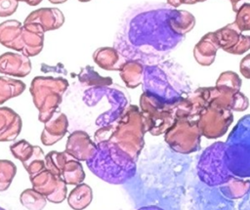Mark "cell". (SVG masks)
<instances>
[{"label": "cell", "instance_id": "74e56055", "mask_svg": "<svg viewBox=\"0 0 250 210\" xmlns=\"http://www.w3.org/2000/svg\"><path fill=\"white\" fill-rule=\"evenodd\" d=\"M239 71L243 77L250 79V54L246 55L239 63Z\"/></svg>", "mask_w": 250, "mask_h": 210}, {"label": "cell", "instance_id": "d6a6232c", "mask_svg": "<svg viewBox=\"0 0 250 210\" xmlns=\"http://www.w3.org/2000/svg\"><path fill=\"white\" fill-rule=\"evenodd\" d=\"M17 173V166L8 159H0V191L9 189Z\"/></svg>", "mask_w": 250, "mask_h": 210}, {"label": "cell", "instance_id": "277c9868", "mask_svg": "<svg viewBox=\"0 0 250 210\" xmlns=\"http://www.w3.org/2000/svg\"><path fill=\"white\" fill-rule=\"evenodd\" d=\"M86 164L94 175L111 185L124 184L137 172L136 160L110 142L97 143V151Z\"/></svg>", "mask_w": 250, "mask_h": 210}, {"label": "cell", "instance_id": "cb8c5ba5", "mask_svg": "<svg viewBox=\"0 0 250 210\" xmlns=\"http://www.w3.org/2000/svg\"><path fill=\"white\" fill-rule=\"evenodd\" d=\"M145 66L137 61H127L120 70V77L127 88L134 89L143 83Z\"/></svg>", "mask_w": 250, "mask_h": 210}, {"label": "cell", "instance_id": "484cf974", "mask_svg": "<svg viewBox=\"0 0 250 210\" xmlns=\"http://www.w3.org/2000/svg\"><path fill=\"white\" fill-rule=\"evenodd\" d=\"M195 22L194 16L186 10L175 9L170 18V26L172 30L176 34L184 37L194 27Z\"/></svg>", "mask_w": 250, "mask_h": 210}, {"label": "cell", "instance_id": "ffe728a7", "mask_svg": "<svg viewBox=\"0 0 250 210\" xmlns=\"http://www.w3.org/2000/svg\"><path fill=\"white\" fill-rule=\"evenodd\" d=\"M21 127V118L15 110L8 106H0V142L16 140Z\"/></svg>", "mask_w": 250, "mask_h": 210}, {"label": "cell", "instance_id": "d590c367", "mask_svg": "<svg viewBox=\"0 0 250 210\" xmlns=\"http://www.w3.org/2000/svg\"><path fill=\"white\" fill-rule=\"evenodd\" d=\"M18 0H0V18L12 16L18 9Z\"/></svg>", "mask_w": 250, "mask_h": 210}, {"label": "cell", "instance_id": "7402d4cb", "mask_svg": "<svg viewBox=\"0 0 250 210\" xmlns=\"http://www.w3.org/2000/svg\"><path fill=\"white\" fill-rule=\"evenodd\" d=\"M22 25L21 21L17 20H8L0 23V44L4 47L22 52L21 32Z\"/></svg>", "mask_w": 250, "mask_h": 210}, {"label": "cell", "instance_id": "ac0fdd59", "mask_svg": "<svg viewBox=\"0 0 250 210\" xmlns=\"http://www.w3.org/2000/svg\"><path fill=\"white\" fill-rule=\"evenodd\" d=\"M68 119L66 115L59 109L53 116L44 123V129L41 133V142L44 146H53L62 140L67 132Z\"/></svg>", "mask_w": 250, "mask_h": 210}, {"label": "cell", "instance_id": "bcb514c9", "mask_svg": "<svg viewBox=\"0 0 250 210\" xmlns=\"http://www.w3.org/2000/svg\"><path fill=\"white\" fill-rule=\"evenodd\" d=\"M48 1L52 4H62V3L66 2L67 0H48Z\"/></svg>", "mask_w": 250, "mask_h": 210}, {"label": "cell", "instance_id": "c3c4849f", "mask_svg": "<svg viewBox=\"0 0 250 210\" xmlns=\"http://www.w3.org/2000/svg\"><path fill=\"white\" fill-rule=\"evenodd\" d=\"M0 210H6V209H4L3 207H1V206H0Z\"/></svg>", "mask_w": 250, "mask_h": 210}, {"label": "cell", "instance_id": "3957f363", "mask_svg": "<svg viewBox=\"0 0 250 210\" xmlns=\"http://www.w3.org/2000/svg\"><path fill=\"white\" fill-rule=\"evenodd\" d=\"M146 132L141 109L135 105H129L114 122L100 127L94 134V140L96 144L113 143L137 161L145 145Z\"/></svg>", "mask_w": 250, "mask_h": 210}, {"label": "cell", "instance_id": "d6986e66", "mask_svg": "<svg viewBox=\"0 0 250 210\" xmlns=\"http://www.w3.org/2000/svg\"><path fill=\"white\" fill-rule=\"evenodd\" d=\"M35 22L42 26L43 30L50 31L60 28L64 22V16L58 8H40L32 11L24 20L23 23Z\"/></svg>", "mask_w": 250, "mask_h": 210}, {"label": "cell", "instance_id": "5bb4252c", "mask_svg": "<svg viewBox=\"0 0 250 210\" xmlns=\"http://www.w3.org/2000/svg\"><path fill=\"white\" fill-rule=\"evenodd\" d=\"M208 104H215L229 110H245L248 107V99L240 91L225 86L204 87Z\"/></svg>", "mask_w": 250, "mask_h": 210}, {"label": "cell", "instance_id": "e575fe53", "mask_svg": "<svg viewBox=\"0 0 250 210\" xmlns=\"http://www.w3.org/2000/svg\"><path fill=\"white\" fill-rule=\"evenodd\" d=\"M234 22L241 32L250 30V3L246 2L240 5L236 12Z\"/></svg>", "mask_w": 250, "mask_h": 210}, {"label": "cell", "instance_id": "1f68e13d", "mask_svg": "<svg viewBox=\"0 0 250 210\" xmlns=\"http://www.w3.org/2000/svg\"><path fill=\"white\" fill-rule=\"evenodd\" d=\"M20 201L28 210H42L46 206L47 198L34 189H27L21 193Z\"/></svg>", "mask_w": 250, "mask_h": 210}, {"label": "cell", "instance_id": "4dcf8cb0", "mask_svg": "<svg viewBox=\"0 0 250 210\" xmlns=\"http://www.w3.org/2000/svg\"><path fill=\"white\" fill-rule=\"evenodd\" d=\"M72 156L64 151H56L52 150L45 155V165L46 169L52 172L54 175L62 177V171L65 163Z\"/></svg>", "mask_w": 250, "mask_h": 210}, {"label": "cell", "instance_id": "9c48e42d", "mask_svg": "<svg viewBox=\"0 0 250 210\" xmlns=\"http://www.w3.org/2000/svg\"><path fill=\"white\" fill-rule=\"evenodd\" d=\"M200 134L197 122L181 118L165 132V141L176 152L189 153L199 147Z\"/></svg>", "mask_w": 250, "mask_h": 210}, {"label": "cell", "instance_id": "7dc6e473", "mask_svg": "<svg viewBox=\"0 0 250 210\" xmlns=\"http://www.w3.org/2000/svg\"><path fill=\"white\" fill-rule=\"evenodd\" d=\"M79 2H89V1H91V0H78Z\"/></svg>", "mask_w": 250, "mask_h": 210}, {"label": "cell", "instance_id": "7a4b0ae2", "mask_svg": "<svg viewBox=\"0 0 250 210\" xmlns=\"http://www.w3.org/2000/svg\"><path fill=\"white\" fill-rule=\"evenodd\" d=\"M142 86L144 93L165 104L179 103L193 91L191 80L186 70L171 60L146 65Z\"/></svg>", "mask_w": 250, "mask_h": 210}, {"label": "cell", "instance_id": "b9f144b4", "mask_svg": "<svg viewBox=\"0 0 250 210\" xmlns=\"http://www.w3.org/2000/svg\"><path fill=\"white\" fill-rule=\"evenodd\" d=\"M137 210H167L165 209L164 207L162 206H159V205H146V206H142L140 207L139 209Z\"/></svg>", "mask_w": 250, "mask_h": 210}, {"label": "cell", "instance_id": "9a60e30c", "mask_svg": "<svg viewBox=\"0 0 250 210\" xmlns=\"http://www.w3.org/2000/svg\"><path fill=\"white\" fill-rule=\"evenodd\" d=\"M65 151L78 161H88L97 151V144L82 130L72 132L66 141Z\"/></svg>", "mask_w": 250, "mask_h": 210}, {"label": "cell", "instance_id": "f546056e", "mask_svg": "<svg viewBox=\"0 0 250 210\" xmlns=\"http://www.w3.org/2000/svg\"><path fill=\"white\" fill-rule=\"evenodd\" d=\"M62 179L66 183V185H79L85 179V172L80 161L71 157L64 165L62 175Z\"/></svg>", "mask_w": 250, "mask_h": 210}, {"label": "cell", "instance_id": "7bdbcfd3", "mask_svg": "<svg viewBox=\"0 0 250 210\" xmlns=\"http://www.w3.org/2000/svg\"><path fill=\"white\" fill-rule=\"evenodd\" d=\"M230 1V4H231V7H232V11L233 12H237L238 8L240 7V3L241 2H245V1H249V0H229ZM246 3V2H245Z\"/></svg>", "mask_w": 250, "mask_h": 210}, {"label": "cell", "instance_id": "836d02e7", "mask_svg": "<svg viewBox=\"0 0 250 210\" xmlns=\"http://www.w3.org/2000/svg\"><path fill=\"white\" fill-rule=\"evenodd\" d=\"M241 84L242 80L239 75L231 70L222 72L216 81L217 86H225L236 91H240Z\"/></svg>", "mask_w": 250, "mask_h": 210}, {"label": "cell", "instance_id": "e0dca14e", "mask_svg": "<svg viewBox=\"0 0 250 210\" xmlns=\"http://www.w3.org/2000/svg\"><path fill=\"white\" fill-rule=\"evenodd\" d=\"M44 34L42 26L35 22H27L22 25L21 54L27 57H35L41 53L44 46Z\"/></svg>", "mask_w": 250, "mask_h": 210}, {"label": "cell", "instance_id": "8d00e7d4", "mask_svg": "<svg viewBox=\"0 0 250 210\" xmlns=\"http://www.w3.org/2000/svg\"><path fill=\"white\" fill-rule=\"evenodd\" d=\"M250 49V36L241 35L238 43L229 52L232 55H242Z\"/></svg>", "mask_w": 250, "mask_h": 210}, {"label": "cell", "instance_id": "f35d334b", "mask_svg": "<svg viewBox=\"0 0 250 210\" xmlns=\"http://www.w3.org/2000/svg\"><path fill=\"white\" fill-rule=\"evenodd\" d=\"M41 71H43V72H45V73L57 72L58 74H59V73H64V74H66V71H65V69H64V67H63V65H62V63H59V64H57V65H55V66H50V65H47V64H45V63H42V64H41Z\"/></svg>", "mask_w": 250, "mask_h": 210}, {"label": "cell", "instance_id": "ba28073f", "mask_svg": "<svg viewBox=\"0 0 250 210\" xmlns=\"http://www.w3.org/2000/svg\"><path fill=\"white\" fill-rule=\"evenodd\" d=\"M179 103L165 104L153 96L143 92L140 97V109L146 132L153 136L165 133L178 120Z\"/></svg>", "mask_w": 250, "mask_h": 210}, {"label": "cell", "instance_id": "4316f807", "mask_svg": "<svg viewBox=\"0 0 250 210\" xmlns=\"http://www.w3.org/2000/svg\"><path fill=\"white\" fill-rule=\"evenodd\" d=\"M93 199V190L87 184L77 185L68 194L67 203L74 210H83Z\"/></svg>", "mask_w": 250, "mask_h": 210}, {"label": "cell", "instance_id": "30bf717a", "mask_svg": "<svg viewBox=\"0 0 250 210\" xmlns=\"http://www.w3.org/2000/svg\"><path fill=\"white\" fill-rule=\"evenodd\" d=\"M232 121V113L229 109L221 107L215 104H208L199 114L197 121L200 133L207 138H217L224 135Z\"/></svg>", "mask_w": 250, "mask_h": 210}, {"label": "cell", "instance_id": "4fadbf2b", "mask_svg": "<svg viewBox=\"0 0 250 210\" xmlns=\"http://www.w3.org/2000/svg\"><path fill=\"white\" fill-rule=\"evenodd\" d=\"M10 150L22 163L29 177L46 169L44 151L40 147L32 146L26 140H20L10 146Z\"/></svg>", "mask_w": 250, "mask_h": 210}, {"label": "cell", "instance_id": "6da1fadb", "mask_svg": "<svg viewBox=\"0 0 250 210\" xmlns=\"http://www.w3.org/2000/svg\"><path fill=\"white\" fill-rule=\"evenodd\" d=\"M175 8L164 3H144L128 10L114 40V48L127 60L152 65L185 39L170 26Z\"/></svg>", "mask_w": 250, "mask_h": 210}, {"label": "cell", "instance_id": "f1b7e54d", "mask_svg": "<svg viewBox=\"0 0 250 210\" xmlns=\"http://www.w3.org/2000/svg\"><path fill=\"white\" fill-rule=\"evenodd\" d=\"M78 80L83 86L89 87H102L113 84L112 78L109 76H102L91 65H86L81 68L78 73Z\"/></svg>", "mask_w": 250, "mask_h": 210}, {"label": "cell", "instance_id": "44dd1931", "mask_svg": "<svg viewBox=\"0 0 250 210\" xmlns=\"http://www.w3.org/2000/svg\"><path fill=\"white\" fill-rule=\"evenodd\" d=\"M220 49L214 31L208 32L196 43L193 48V57L195 61L203 66L211 65Z\"/></svg>", "mask_w": 250, "mask_h": 210}, {"label": "cell", "instance_id": "7c38bea8", "mask_svg": "<svg viewBox=\"0 0 250 210\" xmlns=\"http://www.w3.org/2000/svg\"><path fill=\"white\" fill-rule=\"evenodd\" d=\"M32 189L43 194L52 203H62L67 193L66 183L62 177L54 175L45 169L40 173L29 177Z\"/></svg>", "mask_w": 250, "mask_h": 210}, {"label": "cell", "instance_id": "60d3db41", "mask_svg": "<svg viewBox=\"0 0 250 210\" xmlns=\"http://www.w3.org/2000/svg\"><path fill=\"white\" fill-rule=\"evenodd\" d=\"M167 4L175 9H177L178 7H180L181 5L186 3V0H166Z\"/></svg>", "mask_w": 250, "mask_h": 210}, {"label": "cell", "instance_id": "d4e9b609", "mask_svg": "<svg viewBox=\"0 0 250 210\" xmlns=\"http://www.w3.org/2000/svg\"><path fill=\"white\" fill-rule=\"evenodd\" d=\"M220 49L229 53L239 41L242 32L237 27L235 22H230L224 27L214 31Z\"/></svg>", "mask_w": 250, "mask_h": 210}, {"label": "cell", "instance_id": "ab89813d", "mask_svg": "<svg viewBox=\"0 0 250 210\" xmlns=\"http://www.w3.org/2000/svg\"><path fill=\"white\" fill-rule=\"evenodd\" d=\"M238 210H250V189L245 193L244 197L241 199Z\"/></svg>", "mask_w": 250, "mask_h": 210}, {"label": "cell", "instance_id": "52a82bcc", "mask_svg": "<svg viewBox=\"0 0 250 210\" xmlns=\"http://www.w3.org/2000/svg\"><path fill=\"white\" fill-rule=\"evenodd\" d=\"M225 152L226 143L215 142L199 155L196 163V174L199 181L206 187L217 188L237 179L227 166Z\"/></svg>", "mask_w": 250, "mask_h": 210}, {"label": "cell", "instance_id": "8992f818", "mask_svg": "<svg viewBox=\"0 0 250 210\" xmlns=\"http://www.w3.org/2000/svg\"><path fill=\"white\" fill-rule=\"evenodd\" d=\"M67 88L68 81L63 77L36 76L32 79L29 92L33 104L39 111L40 122H47L59 109Z\"/></svg>", "mask_w": 250, "mask_h": 210}, {"label": "cell", "instance_id": "5b68a950", "mask_svg": "<svg viewBox=\"0 0 250 210\" xmlns=\"http://www.w3.org/2000/svg\"><path fill=\"white\" fill-rule=\"evenodd\" d=\"M225 143L229 170L235 178H250V114L237 121Z\"/></svg>", "mask_w": 250, "mask_h": 210}, {"label": "cell", "instance_id": "f6af8a7d", "mask_svg": "<svg viewBox=\"0 0 250 210\" xmlns=\"http://www.w3.org/2000/svg\"><path fill=\"white\" fill-rule=\"evenodd\" d=\"M204 1H206V0H186L185 4H187V5H193V4L204 2Z\"/></svg>", "mask_w": 250, "mask_h": 210}, {"label": "cell", "instance_id": "8fae6325", "mask_svg": "<svg viewBox=\"0 0 250 210\" xmlns=\"http://www.w3.org/2000/svg\"><path fill=\"white\" fill-rule=\"evenodd\" d=\"M100 93L105 97L110 107L108 110L100 114L96 119V125L99 127L106 126L114 122L124 112L130 103V96L125 88L111 84L108 86L97 87Z\"/></svg>", "mask_w": 250, "mask_h": 210}, {"label": "cell", "instance_id": "83f0119b", "mask_svg": "<svg viewBox=\"0 0 250 210\" xmlns=\"http://www.w3.org/2000/svg\"><path fill=\"white\" fill-rule=\"evenodd\" d=\"M24 90L25 84L21 80L6 75L0 76V105L20 96Z\"/></svg>", "mask_w": 250, "mask_h": 210}, {"label": "cell", "instance_id": "603a6c76", "mask_svg": "<svg viewBox=\"0 0 250 210\" xmlns=\"http://www.w3.org/2000/svg\"><path fill=\"white\" fill-rule=\"evenodd\" d=\"M95 63L104 70L120 71L127 60L114 47H100L93 54Z\"/></svg>", "mask_w": 250, "mask_h": 210}, {"label": "cell", "instance_id": "ee69618b", "mask_svg": "<svg viewBox=\"0 0 250 210\" xmlns=\"http://www.w3.org/2000/svg\"><path fill=\"white\" fill-rule=\"evenodd\" d=\"M19 2H24L29 6H37L39 5L43 0H18Z\"/></svg>", "mask_w": 250, "mask_h": 210}, {"label": "cell", "instance_id": "2e32d148", "mask_svg": "<svg viewBox=\"0 0 250 210\" xmlns=\"http://www.w3.org/2000/svg\"><path fill=\"white\" fill-rule=\"evenodd\" d=\"M31 71L29 57L15 52L0 55V73L14 77H25Z\"/></svg>", "mask_w": 250, "mask_h": 210}]
</instances>
